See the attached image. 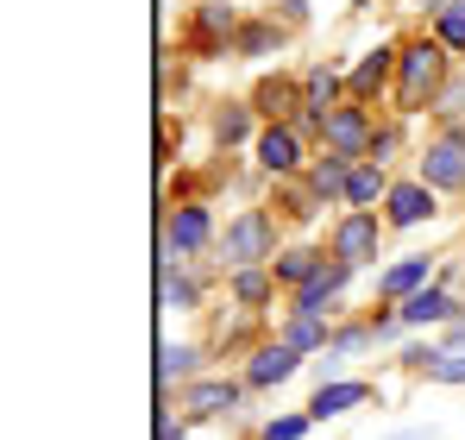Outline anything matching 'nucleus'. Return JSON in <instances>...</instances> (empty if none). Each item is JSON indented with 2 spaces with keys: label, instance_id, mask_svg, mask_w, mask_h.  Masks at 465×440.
Masks as SVG:
<instances>
[{
  "label": "nucleus",
  "instance_id": "a878e982",
  "mask_svg": "<svg viewBox=\"0 0 465 440\" xmlns=\"http://www.w3.org/2000/svg\"><path fill=\"white\" fill-rule=\"evenodd\" d=\"M321 340H327V334H321V315H296V321H290V340H283V346L309 353V346H321Z\"/></svg>",
  "mask_w": 465,
  "mask_h": 440
},
{
  "label": "nucleus",
  "instance_id": "393cba45",
  "mask_svg": "<svg viewBox=\"0 0 465 440\" xmlns=\"http://www.w3.org/2000/svg\"><path fill=\"white\" fill-rule=\"evenodd\" d=\"M189 371H195V346H163V353H157V377H163V384H176V377H189Z\"/></svg>",
  "mask_w": 465,
  "mask_h": 440
},
{
  "label": "nucleus",
  "instance_id": "473e14b6",
  "mask_svg": "<svg viewBox=\"0 0 465 440\" xmlns=\"http://www.w3.org/2000/svg\"><path fill=\"white\" fill-rule=\"evenodd\" d=\"M283 13H290V25H302L309 19V0H283Z\"/></svg>",
  "mask_w": 465,
  "mask_h": 440
},
{
  "label": "nucleus",
  "instance_id": "f257e3e1",
  "mask_svg": "<svg viewBox=\"0 0 465 440\" xmlns=\"http://www.w3.org/2000/svg\"><path fill=\"white\" fill-rule=\"evenodd\" d=\"M440 95H447V45L415 38L396 57V101H402V114H421V107H440Z\"/></svg>",
  "mask_w": 465,
  "mask_h": 440
},
{
  "label": "nucleus",
  "instance_id": "412c9836",
  "mask_svg": "<svg viewBox=\"0 0 465 440\" xmlns=\"http://www.w3.org/2000/svg\"><path fill=\"white\" fill-rule=\"evenodd\" d=\"M434 38H440L447 51H465V0H447V6L434 13Z\"/></svg>",
  "mask_w": 465,
  "mask_h": 440
},
{
  "label": "nucleus",
  "instance_id": "cd10ccee",
  "mask_svg": "<svg viewBox=\"0 0 465 440\" xmlns=\"http://www.w3.org/2000/svg\"><path fill=\"white\" fill-rule=\"evenodd\" d=\"M189 302H195V284L176 277V271H163V308H189Z\"/></svg>",
  "mask_w": 465,
  "mask_h": 440
},
{
  "label": "nucleus",
  "instance_id": "4be33fe9",
  "mask_svg": "<svg viewBox=\"0 0 465 440\" xmlns=\"http://www.w3.org/2000/svg\"><path fill=\"white\" fill-rule=\"evenodd\" d=\"M239 403V384H195L189 390V409L195 415H214V409H232Z\"/></svg>",
  "mask_w": 465,
  "mask_h": 440
},
{
  "label": "nucleus",
  "instance_id": "a211bd4d",
  "mask_svg": "<svg viewBox=\"0 0 465 440\" xmlns=\"http://www.w3.org/2000/svg\"><path fill=\"white\" fill-rule=\"evenodd\" d=\"M421 284H428V258H402V265H390V271H384L378 290H384V295H415Z\"/></svg>",
  "mask_w": 465,
  "mask_h": 440
},
{
  "label": "nucleus",
  "instance_id": "f8f14e48",
  "mask_svg": "<svg viewBox=\"0 0 465 440\" xmlns=\"http://www.w3.org/2000/svg\"><path fill=\"white\" fill-rule=\"evenodd\" d=\"M409 365L428 371L434 384H465V346H440V353H409Z\"/></svg>",
  "mask_w": 465,
  "mask_h": 440
},
{
  "label": "nucleus",
  "instance_id": "6ab92c4d",
  "mask_svg": "<svg viewBox=\"0 0 465 440\" xmlns=\"http://www.w3.org/2000/svg\"><path fill=\"white\" fill-rule=\"evenodd\" d=\"M384 189H390L384 164H359V170H352V183H346V202H352V208H365V202H378Z\"/></svg>",
  "mask_w": 465,
  "mask_h": 440
},
{
  "label": "nucleus",
  "instance_id": "6e6552de",
  "mask_svg": "<svg viewBox=\"0 0 465 440\" xmlns=\"http://www.w3.org/2000/svg\"><path fill=\"white\" fill-rule=\"evenodd\" d=\"M434 220V189L428 183H396L390 189V226H421Z\"/></svg>",
  "mask_w": 465,
  "mask_h": 440
},
{
  "label": "nucleus",
  "instance_id": "f3484780",
  "mask_svg": "<svg viewBox=\"0 0 465 440\" xmlns=\"http://www.w3.org/2000/svg\"><path fill=\"white\" fill-rule=\"evenodd\" d=\"M221 38H232V6L227 0H208V6H202V25H195V45L214 51Z\"/></svg>",
  "mask_w": 465,
  "mask_h": 440
},
{
  "label": "nucleus",
  "instance_id": "b1692460",
  "mask_svg": "<svg viewBox=\"0 0 465 440\" xmlns=\"http://www.w3.org/2000/svg\"><path fill=\"white\" fill-rule=\"evenodd\" d=\"M245 133H252V114H245V107H221V114H214V139H221V145H239Z\"/></svg>",
  "mask_w": 465,
  "mask_h": 440
},
{
  "label": "nucleus",
  "instance_id": "72a5a7b5",
  "mask_svg": "<svg viewBox=\"0 0 465 440\" xmlns=\"http://www.w3.org/2000/svg\"><path fill=\"white\" fill-rule=\"evenodd\" d=\"M390 440H434V428H409V435H390Z\"/></svg>",
  "mask_w": 465,
  "mask_h": 440
},
{
  "label": "nucleus",
  "instance_id": "bb28decb",
  "mask_svg": "<svg viewBox=\"0 0 465 440\" xmlns=\"http://www.w3.org/2000/svg\"><path fill=\"white\" fill-rule=\"evenodd\" d=\"M232 295H239V302H264V295H271V277H264V271H239V277H232Z\"/></svg>",
  "mask_w": 465,
  "mask_h": 440
},
{
  "label": "nucleus",
  "instance_id": "0eeeda50",
  "mask_svg": "<svg viewBox=\"0 0 465 440\" xmlns=\"http://www.w3.org/2000/svg\"><path fill=\"white\" fill-rule=\"evenodd\" d=\"M258 164H264L271 176H290V170L302 164V139H296V126H264V133H258Z\"/></svg>",
  "mask_w": 465,
  "mask_h": 440
},
{
  "label": "nucleus",
  "instance_id": "7ed1b4c3",
  "mask_svg": "<svg viewBox=\"0 0 465 440\" xmlns=\"http://www.w3.org/2000/svg\"><path fill=\"white\" fill-rule=\"evenodd\" d=\"M378 245H384V226H378V215H365V208H352V215L333 226V258H346L352 271H359V265H371V258H378Z\"/></svg>",
  "mask_w": 465,
  "mask_h": 440
},
{
  "label": "nucleus",
  "instance_id": "423d86ee",
  "mask_svg": "<svg viewBox=\"0 0 465 440\" xmlns=\"http://www.w3.org/2000/svg\"><path fill=\"white\" fill-rule=\"evenodd\" d=\"M346 277H352V265H346V258H327L309 284H302V295H296V315H327V302L346 290Z\"/></svg>",
  "mask_w": 465,
  "mask_h": 440
},
{
  "label": "nucleus",
  "instance_id": "aec40b11",
  "mask_svg": "<svg viewBox=\"0 0 465 440\" xmlns=\"http://www.w3.org/2000/svg\"><path fill=\"white\" fill-rule=\"evenodd\" d=\"M271 265H277V277H283V284H309L327 258H321V252H309V245H296V252H283V258H271Z\"/></svg>",
  "mask_w": 465,
  "mask_h": 440
},
{
  "label": "nucleus",
  "instance_id": "20e7f679",
  "mask_svg": "<svg viewBox=\"0 0 465 440\" xmlns=\"http://www.w3.org/2000/svg\"><path fill=\"white\" fill-rule=\"evenodd\" d=\"M321 139H327L333 157H359V151H371L378 126H371V114H365V107H333V114L321 120Z\"/></svg>",
  "mask_w": 465,
  "mask_h": 440
},
{
  "label": "nucleus",
  "instance_id": "9b49d317",
  "mask_svg": "<svg viewBox=\"0 0 465 440\" xmlns=\"http://www.w3.org/2000/svg\"><path fill=\"white\" fill-rule=\"evenodd\" d=\"M352 403H371V384H321V390H314V403H309V415L327 422V415H346Z\"/></svg>",
  "mask_w": 465,
  "mask_h": 440
},
{
  "label": "nucleus",
  "instance_id": "ddd939ff",
  "mask_svg": "<svg viewBox=\"0 0 465 440\" xmlns=\"http://www.w3.org/2000/svg\"><path fill=\"white\" fill-rule=\"evenodd\" d=\"M252 101H258V114H271V120H277V126H290V114H296V107H302V101H296V88H290V82H283V75H264V82H258V95H252Z\"/></svg>",
  "mask_w": 465,
  "mask_h": 440
},
{
  "label": "nucleus",
  "instance_id": "dca6fc26",
  "mask_svg": "<svg viewBox=\"0 0 465 440\" xmlns=\"http://www.w3.org/2000/svg\"><path fill=\"white\" fill-rule=\"evenodd\" d=\"M346 183H352V170H346V157H333V151L309 170V189L321 195V202H327V195H346Z\"/></svg>",
  "mask_w": 465,
  "mask_h": 440
},
{
  "label": "nucleus",
  "instance_id": "f704fd0d",
  "mask_svg": "<svg viewBox=\"0 0 465 440\" xmlns=\"http://www.w3.org/2000/svg\"><path fill=\"white\" fill-rule=\"evenodd\" d=\"M428 6H447V0H428Z\"/></svg>",
  "mask_w": 465,
  "mask_h": 440
},
{
  "label": "nucleus",
  "instance_id": "2eb2a0df",
  "mask_svg": "<svg viewBox=\"0 0 465 440\" xmlns=\"http://www.w3.org/2000/svg\"><path fill=\"white\" fill-rule=\"evenodd\" d=\"M390 70H396V51H384V45H378V51H365V64L352 70V95H359V101H371V95L390 82Z\"/></svg>",
  "mask_w": 465,
  "mask_h": 440
},
{
  "label": "nucleus",
  "instance_id": "5701e85b",
  "mask_svg": "<svg viewBox=\"0 0 465 440\" xmlns=\"http://www.w3.org/2000/svg\"><path fill=\"white\" fill-rule=\"evenodd\" d=\"M271 45H283V32H277V25H264V19L239 25V51H245V57H264Z\"/></svg>",
  "mask_w": 465,
  "mask_h": 440
},
{
  "label": "nucleus",
  "instance_id": "9d476101",
  "mask_svg": "<svg viewBox=\"0 0 465 440\" xmlns=\"http://www.w3.org/2000/svg\"><path fill=\"white\" fill-rule=\"evenodd\" d=\"M208 233H214L208 208H176V215H170V252H202Z\"/></svg>",
  "mask_w": 465,
  "mask_h": 440
},
{
  "label": "nucleus",
  "instance_id": "39448f33",
  "mask_svg": "<svg viewBox=\"0 0 465 440\" xmlns=\"http://www.w3.org/2000/svg\"><path fill=\"white\" fill-rule=\"evenodd\" d=\"M421 183L428 189H465V133H447L421 151Z\"/></svg>",
  "mask_w": 465,
  "mask_h": 440
},
{
  "label": "nucleus",
  "instance_id": "2f4dec72",
  "mask_svg": "<svg viewBox=\"0 0 465 440\" xmlns=\"http://www.w3.org/2000/svg\"><path fill=\"white\" fill-rule=\"evenodd\" d=\"M447 346H465V308L453 315V321H447Z\"/></svg>",
  "mask_w": 465,
  "mask_h": 440
},
{
  "label": "nucleus",
  "instance_id": "7c9ffc66",
  "mask_svg": "<svg viewBox=\"0 0 465 440\" xmlns=\"http://www.w3.org/2000/svg\"><path fill=\"white\" fill-rule=\"evenodd\" d=\"M460 107H465V82H453V88L440 95V114H460Z\"/></svg>",
  "mask_w": 465,
  "mask_h": 440
},
{
  "label": "nucleus",
  "instance_id": "c85d7f7f",
  "mask_svg": "<svg viewBox=\"0 0 465 440\" xmlns=\"http://www.w3.org/2000/svg\"><path fill=\"white\" fill-rule=\"evenodd\" d=\"M264 435L271 440H302V415H283V422H271Z\"/></svg>",
  "mask_w": 465,
  "mask_h": 440
},
{
  "label": "nucleus",
  "instance_id": "4468645a",
  "mask_svg": "<svg viewBox=\"0 0 465 440\" xmlns=\"http://www.w3.org/2000/svg\"><path fill=\"white\" fill-rule=\"evenodd\" d=\"M296 365H302V353L296 346H264L258 359H252V384H283V377H296Z\"/></svg>",
  "mask_w": 465,
  "mask_h": 440
},
{
  "label": "nucleus",
  "instance_id": "f03ea898",
  "mask_svg": "<svg viewBox=\"0 0 465 440\" xmlns=\"http://www.w3.org/2000/svg\"><path fill=\"white\" fill-rule=\"evenodd\" d=\"M271 245H277V226L264 208H245L227 226V265H258V258H271Z\"/></svg>",
  "mask_w": 465,
  "mask_h": 440
},
{
  "label": "nucleus",
  "instance_id": "1a4fd4ad",
  "mask_svg": "<svg viewBox=\"0 0 465 440\" xmlns=\"http://www.w3.org/2000/svg\"><path fill=\"white\" fill-rule=\"evenodd\" d=\"M396 315H402L409 327H428V321H453L460 308L447 302V290H440V284H428V290H415V295H409V302H402Z\"/></svg>",
  "mask_w": 465,
  "mask_h": 440
},
{
  "label": "nucleus",
  "instance_id": "c756f323",
  "mask_svg": "<svg viewBox=\"0 0 465 440\" xmlns=\"http://www.w3.org/2000/svg\"><path fill=\"white\" fill-rule=\"evenodd\" d=\"M402 145V133H396V126H384V133H378V139H371V157H378V164H384L390 151Z\"/></svg>",
  "mask_w": 465,
  "mask_h": 440
}]
</instances>
